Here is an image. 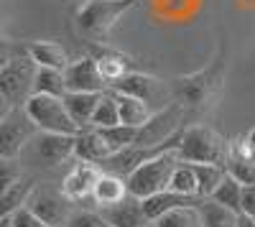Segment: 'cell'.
<instances>
[{
  "mask_svg": "<svg viewBox=\"0 0 255 227\" xmlns=\"http://www.w3.org/2000/svg\"><path fill=\"white\" fill-rule=\"evenodd\" d=\"M227 174L235 176L245 187H255V161H240V158H230L227 161Z\"/></svg>",
  "mask_w": 255,
  "mask_h": 227,
  "instance_id": "obj_31",
  "label": "cell"
},
{
  "mask_svg": "<svg viewBox=\"0 0 255 227\" xmlns=\"http://www.w3.org/2000/svg\"><path fill=\"white\" fill-rule=\"evenodd\" d=\"M108 156H113V148L108 146V140L102 138V133H100L97 128H82V130L77 133L74 158L92 161V163H102Z\"/></svg>",
  "mask_w": 255,
  "mask_h": 227,
  "instance_id": "obj_16",
  "label": "cell"
},
{
  "mask_svg": "<svg viewBox=\"0 0 255 227\" xmlns=\"http://www.w3.org/2000/svg\"><path fill=\"white\" fill-rule=\"evenodd\" d=\"M100 95L102 92H69L64 97V105H67L72 120L79 125V130L92 128V117H95V110H97Z\"/></svg>",
  "mask_w": 255,
  "mask_h": 227,
  "instance_id": "obj_20",
  "label": "cell"
},
{
  "mask_svg": "<svg viewBox=\"0 0 255 227\" xmlns=\"http://www.w3.org/2000/svg\"><path fill=\"white\" fill-rule=\"evenodd\" d=\"M64 74H67L69 92H105V90H110L108 79L102 77L97 61L90 54L74 59L72 64L64 69Z\"/></svg>",
  "mask_w": 255,
  "mask_h": 227,
  "instance_id": "obj_11",
  "label": "cell"
},
{
  "mask_svg": "<svg viewBox=\"0 0 255 227\" xmlns=\"http://www.w3.org/2000/svg\"><path fill=\"white\" fill-rule=\"evenodd\" d=\"M105 171H102L100 163L77 158L72 171L61 181V194L67 197L69 202H84L87 197H92V189H95V184H97V179Z\"/></svg>",
  "mask_w": 255,
  "mask_h": 227,
  "instance_id": "obj_10",
  "label": "cell"
},
{
  "mask_svg": "<svg viewBox=\"0 0 255 227\" xmlns=\"http://www.w3.org/2000/svg\"><path fill=\"white\" fill-rule=\"evenodd\" d=\"M243 212L255 220V187H245V194H243Z\"/></svg>",
  "mask_w": 255,
  "mask_h": 227,
  "instance_id": "obj_34",
  "label": "cell"
},
{
  "mask_svg": "<svg viewBox=\"0 0 255 227\" xmlns=\"http://www.w3.org/2000/svg\"><path fill=\"white\" fill-rule=\"evenodd\" d=\"M138 5V0H82L74 13V26L90 44H108L118 20Z\"/></svg>",
  "mask_w": 255,
  "mask_h": 227,
  "instance_id": "obj_2",
  "label": "cell"
},
{
  "mask_svg": "<svg viewBox=\"0 0 255 227\" xmlns=\"http://www.w3.org/2000/svg\"><path fill=\"white\" fill-rule=\"evenodd\" d=\"M189 110L181 105V102H168L161 110L153 113V117L145 122L143 128H138V140L135 146H143V148H161L166 146L171 138H176L181 130H184V115Z\"/></svg>",
  "mask_w": 255,
  "mask_h": 227,
  "instance_id": "obj_7",
  "label": "cell"
},
{
  "mask_svg": "<svg viewBox=\"0 0 255 227\" xmlns=\"http://www.w3.org/2000/svg\"><path fill=\"white\" fill-rule=\"evenodd\" d=\"M199 210H202L204 227H238L240 215L227 210V207H222V204H217L215 199H202Z\"/></svg>",
  "mask_w": 255,
  "mask_h": 227,
  "instance_id": "obj_27",
  "label": "cell"
},
{
  "mask_svg": "<svg viewBox=\"0 0 255 227\" xmlns=\"http://www.w3.org/2000/svg\"><path fill=\"white\" fill-rule=\"evenodd\" d=\"M179 163H181V158H179L176 148H166V151L156 153L153 158L140 163V166L128 176V189H130V194L138 197V199H148L158 192H166Z\"/></svg>",
  "mask_w": 255,
  "mask_h": 227,
  "instance_id": "obj_5",
  "label": "cell"
},
{
  "mask_svg": "<svg viewBox=\"0 0 255 227\" xmlns=\"http://www.w3.org/2000/svg\"><path fill=\"white\" fill-rule=\"evenodd\" d=\"M176 153L189 163H222L227 169L230 140L209 125H189L176 138Z\"/></svg>",
  "mask_w": 255,
  "mask_h": 227,
  "instance_id": "obj_4",
  "label": "cell"
},
{
  "mask_svg": "<svg viewBox=\"0 0 255 227\" xmlns=\"http://www.w3.org/2000/svg\"><path fill=\"white\" fill-rule=\"evenodd\" d=\"M225 79H227V51L220 49V54L204 69L184 77H174L171 92L174 100L181 102L189 113H207L217 105V100L225 90Z\"/></svg>",
  "mask_w": 255,
  "mask_h": 227,
  "instance_id": "obj_1",
  "label": "cell"
},
{
  "mask_svg": "<svg viewBox=\"0 0 255 227\" xmlns=\"http://www.w3.org/2000/svg\"><path fill=\"white\" fill-rule=\"evenodd\" d=\"M120 125V108H118V97L113 90H105L100 95L97 110L92 117V128H113Z\"/></svg>",
  "mask_w": 255,
  "mask_h": 227,
  "instance_id": "obj_28",
  "label": "cell"
},
{
  "mask_svg": "<svg viewBox=\"0 0 255 227\" xmlns=\"http://www.w3.org/2000/svg\"><path fill=\"white\" fill-rule=\"evenodd\" d=\"M202 199L199 197H184V194H176L171 189L166 192H158L153 197L143 199V212L148 217V222H156L158 217H163L166 212H171L176 207H186V204H199Z\"/></svg>",
  "mask_w": 255,
  "mask_h": 227,
  "instance_id": "obj_19",
  "label": "cell"
},
{
  "mask_svg": "<svg viewBox=\"0 0 255 227\" xmlns=\"http://www.w3.org/2000/svg\"><path fill=\"white\" fill-rule=\"evenodd\" d=\"M90 56L97 61V67L102 72V77L108 79V85L113 87L118 79H123L125 74L133 72V61L128 54L108 46V44H90Z\"/></svg>",
  "mask_w": 255,
  "mask_h": 227,
  "instance_id": "obj_13",
  "label": "cell"
},
{
  "mask_svg": "<svg viewBox=\"0 0 255 227\" xmlns=\"http://www.w3.org/2000/svg\"><path fill=\"white\" fill-rule=\"evenodd\" d=\"M74 143L77 135H64V133H38L36 138V156L46 166H59V163L74 158Z\"/></svg>",
  "mask_w": 255,
  "mask_h": 227,
  "instance_id": "obj_14",
  "label": "cell"
},
{
  "mask_svg": "<svg viewBox=\"0 0 255 227\" xmlns=\"http://www.w3.org/2000/svg\"><path fill=\"white\" fill-rule=\"evenodd\" d=\"M110 90L130 95V97H138V100L148 102V105H156V102H163V100H174L171 82H163V79H158L153 74L135 72V69L130 74H125L123 79H118Z\"/></svg>",
  "mask_w": 255,
  "mask_h": 227,
  "instance_id": "obj_9",
  "label": "cell"
},
{
  "mask_svg": "<svg viewBox=\"0 0 255 227\" xmlns=\"http://www.w3.org/2000/svg\"><path fill=\"white\" fill-rule=\"evenodd\" d=\"M0 227H15L13 220H10V215H3V217H0Z\"/></svg>",
  "mask_w": 255,
  "mask_h": 227,
  "instance_id": "obj_36",
  "label": "cell"
},
{
  "mask_svg": "<svg viewBox=\"0 0 255 227\" xmlns=\"http://www.w3.org/2000/svg\"><path fill=\"white\" fill-rule=\"evenodd\" d=\"M102 215L113 227H145V222H148V217L143 212V199H138L133 194L123 199L120 204H115V207H105Z\"/></svg>",
  "mask_w": 255,
  "mask_h": 227,
  "instance_id": "obj_15",
  "label": "cell"
},
{
  "mask_svg": "<svg viewBox=\"0 0 255 227\" xmlns=\"http://www.w3.org/2000/svg\"><path fill=\"white\" fill-rule=\"evenodd\" d=\"M33 95H51V97H67V74L64 69H51V67H38L36 82H33Z\"/></svg>",
  "mask_w": 255,
  "mask_h": 227,
  "instance_id": "obj_22",
  "label": "cell"
},
{
  "mask_svg": "<svg viewBox=\"0 0 255 227\" xmlns=\"http://www.w3.org/2000/svg\"><path fill=\"white\" fill-rule=\"evenodd\" d=\"M31 197H33V179L20 176L18 181H13L10 187L3 189V202H0L3 204V215H10L20 207H26L31 202Z\"/></svg>",
  "mask_w": 255,
  "mask_h": 227,
  "instance_id": "obj_23",
  "label": "cell"
},
{
  "mask_svg": "<svg viewBox=\"0 0 255 227\" xmlns=\"http://www.w3.org/2000/svg\"><path fill=\"white\" fill-rule=\"evenodd\" d=\"M128 197H130L128 179H123V176H118V174H108V171L97 179L95 189H92V199H95V204H100V210L115 207V204H120V202L128 199Z\"/></svg>",
  "mask_w": 255,
  "mask_h": 227,
  "instance_id": "obj_17",
  "label": "cell"
},
{
  "mask_svg": "<svg viewBox=\"0 0 255 227\" xmlns=\"http://www.w3.org/2000/svg\"><path fill=\"white\" fill-rule=\"evenodd\" d=\"M115 92V90H113ZM118 97V108H120V122L123 125H133V128H143L148 120L153 117V110L148 102L138 100V97H130V95H123V92H115Z\"/></svg>",
  "mask_w": 255,
  "mask_h": 227,
  "instance_id": "obj_21",
  "label": "cell"
},
{
  "mask_svg": "<svg viewBox=\"0 0 255 227\" xmlns=\"http://www.w3.org/2000/svg\"><path fill=\"white\" fill-rule=\"evenodd\" d=\"M67 227H113L108 220H105V215L100 212H74L67 222Z\"/></svg>",
  "mask_w": 255,
  "mask_h": 227,
  "instance_id": "obj_32",
  "label": "cell"
},
{
  "mask_svg": "<svg viewBox=\"0 0 255 227\" xmlns=\"http://www.w3.org/2000/svg\"><path fill=\"white\" fill-rule=\"evenodd\" d=\"M194 169H197V181H199V197L209 199L217 192L220 184L225 181L227 169L222 163H194Z\"/></svg>",
  "mask_w": 255,
  "mask_h": 227,
  "instance_id": "obj_26",
  "label": "cell"
},
{
  "mask_svg": "<svg viewBox=\"0 0 255 227\" xmlns=\"http://www.w3.org/2000/svg\"><path fill=\"white\" fill-rule=\"evenodd\" d=\"M69 199L64 197V194H54V192H33L31 202H28V207L44 220L49 222L51 227H67L69 217L74 215L69 210Z\"/></svg>",
  "mask_w": 255,
  "mask_h": 227,
  "instance_id": "obj_12",
  "label": "cell"
},
{
  "mask_svg": "<svg viewBox=\"0 0 255 227\" xmlns=\"http://www.w3.org/2000/svg\"><path fill=\"white\" fill-rule=\"evenodd\" d=\"M28 56L36 61V67H51V69H67L72 64V59L61 44L56 41H31L26 44Z\"/></svg>",
  "mask_w": 255,
  "mask_h": 227,
  "instance_id": "obj_18",
  "label": "cell"
},
{
  "mask_svg": "<svg viewBox=\"0 0 255 227\" xmlns=\"http://www.w3.org/2000/svg\"><path fill=\"white\" fill-rule=\"evenodd\" d=\"M243 194H245V184H240L235 176H225V181L217 187V192L212 194L209 199H215L217 204H222V207L232 210V212H243Z\"/></svg>",
  "mask_w": 255,
  "mask_h": 227,
  "instance_id": "obj_25",
  "label": "cell"
},
{
  "mask_svg": "<svg viewBox=\"0 0 255 227\" xmlns=\"http://www.w3.org/2000/svg\"><path fill=\"white\" fill-rule=\"evenodd\" d=\"M100 133H102V138L108 140V146L113 148V153L115 151H120V148H125V146H133V143L138 140V128H133V125H113V128H97Z\"/></svg>",
  "mask_w": 255,
  "mask_h": 227,
  "instance_id": "obj_30",
  "label": "cell"
},
{
  "mask_svg": "<svg viewBox=\"0 0 255 227\" xmlns=\"http://www.w3.org/2000/svg\"><path fill=\"white\" fill-rule=\"evenodd\" d=\"M238 227H255V220L245 212H240V220H238Z\"/></svg>",
  "mask_w": 255,
  "mask_h": 227,
  "instance_id": "obj_35",
  "label": "cell"
},
{
  "mask_svg": "<svg viewBox=\"0 0 255 227\" xmlns=\"http://www.w3.org/2000/svg\"><path fill=\"white\" fill-rule=\"evenodd\" d=\"M0 122H3L0 125V156H3V161H13L26 148V143L36 133H41L23 108H15V110L5 113L0 117Z\"/></svg>",
  "mask_w": 255,
  "mask_h": 227,
  "instance_id": "obj_8",
  "label": "cell"
},
{
  "mask_svg": "<svg viewBox=\"0 0 255 227\" xmlns=\"http://www.w3.org/2000/svg\"><path fill=\"white\" fill-rule=\"evenodd\" d=\"M153 227H204L202 210L199 204H186V207H176L171 212H166L153 222Z\"/></svg>",
  "mask_w": 255,
  "mask_h": 227,
  "instance_id": "obj_24",
  "label": "cell"
},
{
  "mask_svg": "<svg viewBox=\"0 0 255 227\" xmlns=\"http://www.w3.org/2000/svg\"><path fill=\"white\" fill-rule=\"evenodd\" d=\"M10 220H13L15 227H51L49 222L41 220V217L28 207V204H26V207H20V210H15V212H10Z\"/></svg>",
  "mask_w": 255,
  "mask_h": 227,
  "instance_id": "obj_33",
  "label": "cell"
},
{
  "mask_svg": "<svg viewBox=\"0 0 255 227\" xmlns=\"http://www.w3.org/2000/svg\"><path fill=\"white\" fill-rule=\"evenodd\" d=\"M245 138H248V140H250V146H253V148H255V125H253V128H250V130H248V133H245Z\"/></svg>",
  "mask_w": 255,
  "mask_h": 227,
  "instance_id": "obj_37",
  "label": "cell"
},
{
  "mask_svg": "<svg viewBox=\"0 0 255 227\" xmlns=\"http://www.w3.org/2000/svg\"><path fill=\"white\" fill-rule=\"evenodd\" d=\"M168 189L176 192V194H184V197H199V181H197V169L194 163L189 161H181L174 176H171V184H168ZM202 199V197H199Z\"/></svg>",
  "mask_w": 255,
  "mask_h": 227,
  "instance_id": "obj_29",
  "label": "cell"
},
{
  "mask_svg": "<svg viewBox=\"0 0 255 227\" xmlns=\"http://www.w3.org/2000/svg\"><path fill=\"white\" fill-rule=\"evenodd\" d=\"M36 61L28 56V51H18L15 56L3 54V64H0V97H3V117L5 113L23 108L26 100L33 95V82H36Z\"/></svg>",
  "mask_w": 255,
  "mask_h": 227,
  "instance_id": "obj_3",
  "label": "cell"
},
{
  "mask_svg": "<svg viewBox=\"0 0 255 227\" xmlns=\"http://www.w3.org/2000/svg\"><path fill=\"white\" fill-rule=\"evenodd\" d=\"M23 110L28 117L36 122L41 133H64V135H77L79 125L72 120L64 97H51V95H31L26 100Z\"/></svg>",
  "mask_w": 255,
  "mask_h": 227,
  "instance_id": "obj_6",
  "label": "cell"
}]
</instances>
